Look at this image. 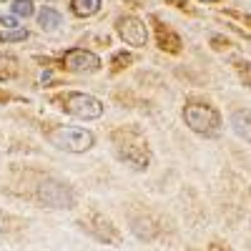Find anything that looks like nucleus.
Masks as SVG:
<instances>
[{"instance_id":"16","label":"nucleus","mask_w":251,"mask_h":251,"mask_svg":"<svg viewBox=\"0 0 251 251\" xmlns=\"http://www.w3.org/2000/svg\"><path fill=\"white\" fill-rule=\"evenodd\" d=\"M5 224H8V221H5V214H3V211H0V234H3V231H5Z\"/></svg>"},{"instance_id":"9","label":"nucleus","mask_w":251,"mask_h":251,"mask_svg":"<svg viewBox=\"0 0 251 251\" xmlns=\"http://www.w3.org/2000/svg\"><path fill=\"white\" fill-rule=\"evenodd\" d=\"M228 123H231V131L241 141L251 143V108H236L231 118H228Z\"/></svg>"},{"instance_id":"14","label":"nucleus","mask_w":251,"mask_h":251,"mask_svg":"<svg viewBox=\"0 0 251 251\" xmlns=\"http://www.w3.org/2000/svg\"><path fill=\"white\" fill-rule=\"evenodd\" d=\"M234 63H236V71H239L241 83L251 88V63H249V60H244V58H236Z\"/></svg>"},{"instance_id":"11","label":"nucleus","mask_w":251,"mask_h":251,"mask_svg":"<svg viewBox=\"0 0 251 251\" xmlns=\"http://www.w3.org/2000/svg\"><path fill=\"white\" fill-rule=\"evenodd\" d=\"M100 3L103 0H71V10L78 18H91L100 10Z\"/></svg>"},{"instance_id":"15","label":"nucleus","mask_w":251,"mask_h":251,"mask_svg":"<svg viewBox=\"0 0 251 251\" xmlns=\"http://www.w3.org/2000/svg\"><path fill=\"white\" fill-rule=\"evenodd\" d=\"M0 23L5 25V30H13V28H18L20 18H18V15H13V13H8V15H0Z\"/></svg>"},{"instance_id":"18","label":"nucleus","mask_w":251,"mask_h":251,"mask_svg":"<svg viewBox=\"0 0 251 251\" xmlns=\"http://www.w3.org/2000/svg\"><path fill=\"white\" fill-rule=\"evenodd\" d=\"M214 251H219V249H214Z\"/></svg>"},{"instance_id":"2","label":"nucleus","mask_w":251,"mask_h":251,"mask_svg":"<svg viewBox=\"0 0 251 251\" xmlns=\"http://www.w3.org/2000/svg\"><path fill=\"white\" fill-rule=\"evenodd\" d=\"M48 143L58 151L66 153H86L96 146V136L88 128H80V126H55L46 133Z\"/></svg>"},{"instance_id":"12","label":"nucleus","mask_w":251,"mask_h":251,"mask_svg":"<svg viewBox=\"0 0 251 251\" xmlns=\"http://www.w3.org/2000/svg\"><path fill=\"white\" fill-rule=\"evenodd\" d=\"M13 15L18 18H33L35 15V5H33V0H13Z\"/></svg>"},{"instance_id":"10","label":"nucleus","mask_w":251,"mask_h":251,"mask_svg":"<svg viewBox=\"0 0 251 251\" xmlns=\"http://www.w3.org/2000/svg\"><path fill=\"white\" fill-rule=\"evenodd\" d=\"M60 23H63V15H60L55 8L43 5V8L38 10V25H40V30L53 33V30H58V28H60Z\"/></svg>"},{"instance_id":"6","label":"nucleus","mask_w":251,"mask_h":251,"mask_svg":"<svg viewBox=\"0 0 251 251\" xmlns=\"http://www.w3.org/2000/svg\"><path fill=\"white\" fill-rule=\"evenodd\" d=\"M116 30H118V35L126 46L143 48L149 43V28H146V23L136 15H121L116 20Z\"/></svg>"},{"instance_id":"3","label":"nucleus","mask_w":251,"mask_h":251,"mask_svg":"<svg viewBox=\"0 0 251 251\" xmlns=\"http://www.w3.org/2000/svg\"><path fill=\"white\" fill-rule=\"evenodd\" d=\"M55 103L60 111H66L68 116L73 118H80V121H98L106 111L103 100L91 96V93H80V91H66L55 96Z\"/></svg>"},{"instance_id":"8","label":"nucleus","mask_w":251,"mask_h":251,"mask_svg":"<svg viewBox=\"0 0 251 251\" xmlns=\"http://www.w3.org/2000/svg\"><path fill=\"white\" fill-rule=\"evenodd\" d=\"M86 226V231L91 234V236H96L98 241H106V244H121V234L116 231V226H113V221L111 219H106L103 214H91L88 216V221H83Z\"/></svg>"},{"instance_id":"13","label":"nucleus","mask_w":251,"mask_h":251,"mask_svg":"<svg viewBox=\"0 0 251 251\" xmlns=\"http://www.w3.org/2000/svg\"><path fill=\"white\" fill-rule=\"evenodd\" d=\"M20 40H28V30L13 28V30H3V33H0V43H20Z\"/></svg>"},{"instance_id":"4","label":"nucleus","mask_w":251,"mask_h":251,"mask_svg":"<svg viewBox=\"0 0 251 251\" xmlns=\"http://www.w3.org/2000/svg\"><path fill=\"white\" fill-rule=\"evenodd\" d=\"M126 141L121 143V141H116V153H118V158L121 161H126L128 166H133V169H138V171H143V169H149V161H151V153H149V146H146V141L143 138H138L136 136V141H131L133 138V133L131 131H118Z\"/></svg>"},{"instance_id":"7","label":"nucleus","mask_w":251,"mask_h":251,"mask_svg":"<svg viewBox=\"0 0 251 251\" xmlns=\"http://www.w3.org/2000/svg\"><path fill=\"white\" fill-rule=\"evenodd\" d=\"M63 68L71 71V73H78V75L96 73V71H100V58L93 50L73 48V50H68L66 55H63Z\"/></svg>"},{"instance_id":"5","label":"nucleus","mask_w":251,"mask_h":251,"mask_svg":"<svg viewBox=\"0 0 251 251\" xmlns=\"http://www.w3.org/2000/svg\"><path fill=\"white\" fill-rule=\"evenodd\" d=\"M38 201L46 203L48 208H73L75 206V196L71 188L66 183L50 181V178L38 186Z\"/></svg>"},{"instance_id":"1","label":"nucleus","mask_w":251,"mask_h":251,"mask_svg":"<svg viewBox=\"0 0 251 251\" xmlns=\"http://www.w3.org/2000/svg\"><path fill=\"white\" fill-rule=\"evenodd\" d=\"M183 123L203 138H219L224 131L221 113L211 103H201V100H188L183 106Z\"/></svg>"},{"instance_id":"17","label":"nucleus","mask_w":251,"mask_h":251,"mask_svg":"<svg viewBox=\"0 0 251 251\" xmlns=\"http://www.w3.org/2000/svg\"><path fill=\"white\" fill-rule=\"evenodd\" d=\"M203 3H219V0H203Z\"/></svg>"}]
</instances>
